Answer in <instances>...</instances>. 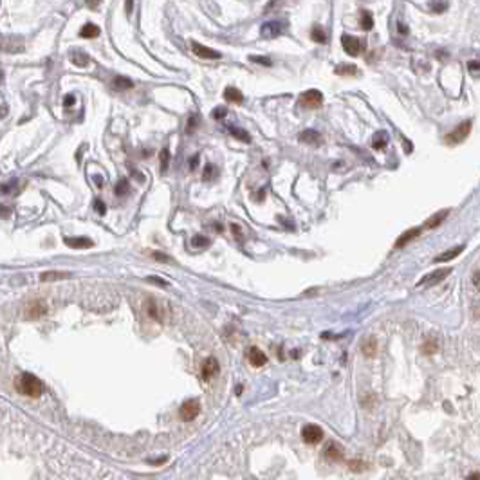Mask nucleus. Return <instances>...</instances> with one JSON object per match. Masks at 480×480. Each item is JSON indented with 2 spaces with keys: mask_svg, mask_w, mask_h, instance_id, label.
Listing matches in <instances>:
<instances>
[{
  "mask_svg": "<svg viewBox=\"0 0 480 480\" xmlns=\"http://www.w3.org/2000/svg\"><path fill=\"white\" fill-rule=\"evenodd\" d=\"M18 392L24 395H29V397H40L44 394V385L36 376L22 374L18 379Z\"/></svg>",
  "mask_w": 480,
  "mask_h": 480,
  "instance_id": "obj_1",
  "label": "nucleus"
},
{
  "mask_svg": "<svg viewBox=\"0 0 480 480\" xmlns=\"http://www.w3.org/2000/svg\"><path fill=\"white\" fill-rule=\"evenodd\" d=\"M469 132H471V121H464V123H461V125L455 128L453 132H449L444 137V141L448 145H459V143H462L469 136Z\"/></svg>",
  "mask_w": 480,
  "mask_h": 480,
  "instance_id": "obj_2",
  "label": "nucleus"
},
{
  "mask_svg": "<svg viewBox=\"0 0 480 480\" xmlns=\"http://www.w3.org/2000/svg\"><path fill=\"white\" fill-rule=\"evenodd\" d=\"M323 103V94L318 90V88H310L307 92H303L300 96V105L305 108H318L322 107Z\"/></svg>",
  "mask_w": 480,
  "mask_h": 480,
  "instance_id": "obj_3",
  "label": "nucleus"
},
{
  "mask_svg": "<svg viewBox=\"0 0 480 480\" xmlns=\"http://www.w3.org/2000/svg\"><path fill=\"white\" fill-rule=\"evenodd\" d=\"M341 45H343L345 52L350 54V56H358L361 51H363V47H365L363 40H360V38H356V36H350V34H343V36H341Z\"/></svg>",
  "mask_w": 480,
  "mask_h": 480,
  "instance_id": "obj_4",
  "label": "nucleus"
},
{
  "mask_svg": "<svg viewBox=\"0 0 480 480\" xmlns=\"http://www.w3.org/2000/svg\"><path fill=\"white\" fill-rule=\"evenodd\" d=\"M191 51H193V54H195L197 58H202V60H221L222 58V52H219V51H215V49H211V47H206V45H202V44H199V42H191Z\"/></svg>",
  "mask_w": 480,
  "mask_h": 480,
  "instance_id": "obj_5",
  "label": "nucleus"
},
{
  "mask_svg": "<svg viewBox=\"0 0 480 480\" xmlns=\"http://www.w3.org/2000/svg\"><path fill=\"white\" fill-rule=\"evenodd\" d=\"M449 273H451V269L449 267H444V269H437V271H433V273H429V274H426V276H423V280H419L417 282V287H428V285H435V284H439L441 280H444V278L448 276Z\"/></svg>",
  "mask_w": 480,
  "mask_h": 480,
  "instance_id": "obj_6",
  "label": "nucleus"
},
{
  "mask_svg": "<svg viewBox=\"0 0 480 480\" xmlns=\"http://www.w3.org/2000/svg\"><path fill=\"white\" fill-rule=\"evenodd\" d=\"M199 413H201V403L197 399H188L181 406V417L184 421H193Z\"/></svg>",
  "mask_w": 480,
  "mask_h": 480,
  "instance_id": "obj_7",
  "label": "nucleus"
},
{
  "mask_svg": "<svg viewBox=\"0 0 480 480\" xmlns=\"http://www.w3.org/2000/svg\"><path fill=\"white\" fill-rule=\"evenodd\" d=\"M302 437L307 444H318L323 439V429L316 424H307L302 429Z\"/></svg>",
  "mask_w": 480,
  "mask_h": 480,
  "instance_id": "obj_8",
  "label": "nucleus"
},
{
  "mask_svg": "<svg viewBox=\"0 0 480 480\" xmlns=\"http://www.w3.org/2000/svg\"><path fill=\"white\" fill-rule=\"evenodd\" d=\"M285 27L282 22H278V20H271V22H265L262 25V29H260V34L264 38H278L280 34H284Z\"/></svg>",
  "mask_w": 480,
  "mask_h": 480,
  "instance_id": "obj_9",
  "label": "nucleus"
},
{
  "mask_svg": "<svg viewBox=\"0 0 480 480\" xmlns=\"http://www.w3.org/2000/svg\"><path fill=\"white\" fill-rule=\"evenodd\" d=\"M219 361L215 360V358H208V360L202 361V366H201V377L204 381H209V379L213 377L215 374H219Z\"/></svg>",
  "mask_w": 480,
  "mask_h": 480,
  "instance_id": "obj_10",
  "label": "nucleus"
},
{
  "mask_svg": "<svg viewBox=\"0 0 480 480\" xmlns=\"http://www.w3.org/2000/svg\"><path fill=\"white\" fill-rule=\"evenodd\" d=\"M298 139H300V143H303V145H312V146H318L323 143L322 134L318 132V130H312V128L303 130V132L298 136Z\"/></svg>",
  "mask_w": 480,
  "mask_h": 480,
  "instance_id": "obj_11",
  "label": "nucleus"
},
{
  "mask_svg": "<svg viewBox=\"0 0 480 480\" xmlns=\"http://www.w3.org/2000/svg\"><path fill=\"white\" fill-rule=\"evenodd\" d=\"M247 360H249V363H251L253 366L260 368V366H264L265 363H267V356H265L258 347H251V348H247Z\"/></svg>",
  "mask_w": 480,
  "mask_h": 480,
  "instance_id": "obj_12",
  "label": "nucleus"
},
{
  "mask_svg": "<svg viewBox=\"0 0 480 480\" xmlns=\"http://www.w3.org/2000/svg\"><path fill=\"white\" fill-rule=\"evenodd\" d=\"M421 227H411V229H408V231H404L401 237H399L397 240H395V249H401V247H404L406 244H410L411 240L413 239H417L419 235H421Z\"/></svg>",
  "mask_w": 480,
  "mask_h": 480,
  "instance_id": "obj_13",
  "label": "nucleus"
},
{
  "mask_svg": "<svg viewBox=\"0 0 480 480\" xmlns=\"http://www.w3.org/2000/svg\"><path fill=\"white\" fill-rule=\"evenodd\" d=\"M65 244L72 249H87V247H92L94 242L87 237H76V239H65Z\"/></svg>",
  "mask_w": 480,
  "mask_h": 480,
  "instance_id": "obj_14",
  "label": "nucleus"
},
{
  "mask_svg": "<svg viewBox=\"0 0 480 480\" xmlns=\"http://www.w3.org/2000/svg\"><path fill=\"white\" fill-rule=\"evenodd\" d=\"M224 100H226L227 103H237V105H240V103L244 101V96H242V92H240L237 87H226V90H224Z\"/></svg>",
  "mask_w": 480,
  "mask_h": 480,
  "instance_id": "obj_15",
  "label": "nucleus"
},
{
  "mask_svg": "<svg viewBox=\"0 0 480 480\" xmlns=\"http://www.w3.org/2000/svg\"><path fill=\"white\" fill-rule=\"evenodd\" d=\"M464 251V246H457V247H451V249H448V251H444V253H441L439 257L435 258V262L439 264V262H449V260H453V258H457L461 253Z\"/></svg>",
  "mask_w": 480,
  "mask_h": 480,
  "instance_id": "obj_16",
  "label": "nucleus"
},
{
  "mask_svg": "<svg viewBox=\"0 0 480 480\" xmlns=\"http://www.w3.org/2000/svg\"><path fill=\"white\" fill-rule=\"evenodd\" d=\"M45 312H47V309H45L44 302H40V300H36V302H33L31 305H29V318H31V320L42 318Z\"/></svg>",
  "mask_w": 480,
  "mask_h": 480,
  "instance_id": "obj_17",
  "label": "nucleus"
},
{
  "mask_svg": "<svg viewBox=\"0 0 480 480\" xmlns=\"http://www.w3.org/2000/svg\"><path fill=\"white\" fill-rule=\"evenodd\" d=\"M448 213H449V209H441V211H437L431 219H428V222L424 224V227L426 229H433V227H437L439 224H442V221L448 217Z\"/></svg>",
  "mask_w": 480,
  "mask_h": 480,
  "instance_id": "obj_18",
  "label": "nucleus"
},
{
  "mask_svg": "<svg viewBox=\"0 0 480 480\" xmlns=\"http://www.w3.org/2000/svg\"><path fill=\"white\" fill-rule=\"evenodd\" d=\"M388 143V134L385 130H381V132H376L372 137V148L374 150H383Z\"/></svg>",
  "mask_w": 480,
  "mask_h": 480,
  "instance_id": "obj_19",
  "label": "nucleus"
},
{
  "mask_svg": "<svg viewBox=\"0 0 480 480\" xmlns=\"http://www.w3.org/2000/svg\"><path fill=\"white\" fill-rule=\"evenodd\" d=\"M112 87L116 90H128V88L134 87V82L130 78H126V76H116L112 82Z\"/></svg>",
  "mask_w": 480,
  "mask_h": 480,
  "instance_id": "obj_20",
  "label": "nucleus"
},
{
  "mask_svg": "<svg viewBox=\"0 0 480 480\" xmlns=\"http://www.w3.org/2000/svg\"><path fill=\"white\" fill-rule=\"evenodd\" d=\"M227 130H229V134H231L235 139H239L242 143H251V136H249L244 128H240V126H227Z\"/></svg>",
  "mask_w": 480,
  "mask_h": 480,
  "instance_id": "obj_21",
  "label": "nucleus"
},
{
  "mask_svg": "<svg viewBox=\"0 0 480 480\" xmlns=\"http://www.w3.org/2000/svg\"><path fill=\"white\" fill-rule=\"evenodd\" d=\"M80 36L82 38H98L100 36V27L96 24H85L80 29Z\"/></svg>",
  "mask_w": 480,
  "mask_h": 480,
  "instance_id": "obj_22",
  "label": "nucleus"
},
{
  "mask_svg": "<svg viewBox=\"0 0 480 480\" xmlns=\"http://www.w3.org/2000/svg\"><path fill=\"white\" fill-rule=\"evenodd\" d=\"M70 273H62V271H47L40 274L42 282H52V280H63V278H69Z\"/></svg>",
  "mask_w": 480,
  "mask_h": 480,
  "instance_id": "obj_23",
  "label": "nucleus"
},
{
  "mask_svg": "<svg viewBox=\"0 0 480 480\" xmlns=\"http://www.w3.org/2000/svg\"><path fill=\"white\" fill-rule=\"evenodd\" d=\"M338 76H356L358 74V67L356 65H350V63H341L338 65L334 70Z\"/></svg>",
  "mask_w": 480,
  "mask_h": 480,
  "instance_id": "obj_24",
  "label": "nucleus"
},
{
  "mask_svg": "<svg viewBox=\"0 0 480 480\" xmlns=\"http://www.w3.org/2000/svg\"><path fill=\"white\" fill-rule=\"evenodd\" d=\"M128 191H130V183H128V179H120L118 184H116V188H114V193L118 197H125L128 195Z\"/></svg>",
  "mask_w": 480,
  "mask_h": 480,
  "instance_id": "obj_25",
  "label": "nucleus"
},
{
  "mask_svg": "<svg viewBox=\"0 0 480 480\" xmlns=\"http://www.w3.org/2000/svg\"><path fill=\"white\" fill-rule=\"evenodd\" d=\"M70 62L74 63V65H78V67H87L88 56L85 52H82V51H74V52L70 54Z\"/></svg>",
  "mask_w": 480,
  "mask_h": 480,
  "instance_id": "obj_26",
  "label": "nucleus"
},
{
  "mask_svg": "<svg viewBox=\"0 0 480 480\" xmlns=\"http://www.w3.org/2000/svg\"><path fill=\"white\" fill-rule=\"evenodd\" d=\"M310 38H312V42H316V44H325L327 42V34L323 33V29L320 25H314L310 29Z\"/></svg>",
  "mask_w": 480,
  "mask_h": 480,
  "instance_id": "obj_27",
  "label": "nucleus"
},
{
  "mask_svg": "<svg viewBox=\"0 0 480 480\" xmlns=\"http://www.w3.org/2000/svg\"><path fill=\"white\" fill-rule=\"evenodd\" d=\"M360 25H361V29H365V31H370V29L374 27V17L368 11H361Z\"/></svg>",
  "mask_w": 480,
  "mask_h": 480,
  "instance_id": "obj_28",
  "label": "nucleus"
},
{
  "mask_svg": "<svg viewBox=\"0 0 480 480\" xmlns=\"http://www.w3.org/2000/svg\"><path fill=\"white\" fill-rule=\"evenodd\" d=\"M325 455H327V459H330V461H334V462L343 459V451H341V448H338L336 444H328Z\"/></svg>",
  "mask_w": 480,
  "mask_h": 480,
  "instance_id": "obj_29",
  "label": "nucleus"
},
{
  "mask_svg": "<svg viewBox=\"0 0 480 480\" xmlns=\"http://www.w3.org/2000/svg\"><path fill=\"white\" fill-rule=\"evenodd\" d=\"M219 177V168L215 164H206L204 173H202V181H215Z\"/></svg>",
  "mask_w": 480,
  "mask_h": 480,
  "instance_id": "obj_30",
  "label": "nucleus"
},
{
  "mask_svg": "<svg viewBox=\"0 0 480 480\" xmlns=\"http://www.w3.org/2000/svg\"><path fill=\"white\" fill-rule=\"evenodd\" d=\"M201 125V116L199 114H191L188 118V123H186V134H193Z\"/></svg>",
  "mask_w": 480,
  "mask_h": 480,
  "instance_id": "obj_31",
  "label": "nucleus"
},
{
  "mask_svg": "<svg viewBox=\"0 0 480 480\" xmlns=\"http://www.w3.org/2000/svg\"><path fill=\"white\" fill-rule=\"evenodd\" d=\"M363 352H365L366 358H374V356L377 354V341L374 340V338H370V340L363 345Z\"/></svg>",
  "mask_w": 480,
  "mask_h": 480,
  "instance_id": "obj_32",
  "label": "nucleus"
},
{
  "mask_svg": "<svg viewBox=\"0 0 480 480\" xmlns=\"http://www.w3.org/2000/svg\"><path fill=\"white\" fill-rule=\"evenodd\" d=\"M159 157H161V171H166L168 170V164H170V150L168 148H163L161 154H159Z\"/></svg>",
  "mask_w": 480,
  "mask_h": 480,
  "instance_id": "obj_33",
  "label": "nucleus"
},
{
  "mask_svg": "<svg viewBox=\"0 0 480 480\" xmlns=\"http://www.w3.org/2000/svg\"><path fill=\"white\" fill-rule=\"evenodd\" d=\"M421 350H423V354H433L439 350V345H437V341L431 338V340H428L423 347H421Z\"/></svg>",
  "mask_w": 480,
  "mask_h": 480,
  "instance_id": "obj_34",
  "label": "nucleus"
},
{
  "mask_svg": "<svg viewBox=\"0 0 480 480\" xmlns=\"http://www.w3.org/2000/svg\"><path fill=\"white\" fill-rule=\"evenodd\" d=\"M226 114H227L226 107H215L213 112H211V118L219 121V120H224V118H226Z\"/></svg>",
  "mask_w": 480,
  "mask_h": 480,
  "instance_id": "obj_35",
  "label": "nucleus"
},
{
  "mask_svg": "<svg viewBox=\"0 0 480 480\" xmlns=\"http://www.w3.org/2000/svg\"><path fill=\"white\" fill-rule=\"evenodd\" d=\"M191 244H193L195 247H206V246H209V240L206 239V237H201V235H197V237H193Z\"/></svg>",
  "mask_w": 480,
  "mask_h": 480,
  "instance_id": "obj_36",
  "label": "nucleus"
},
{
  "mask_svg": "<svg viewBox=\"0 0 480 480\" xmlns=\"http://www.w3.org/2000/svg\"><path fill=\"white\" fill-rule=\"evenodd\" d=\"M365 466H366L365 462L354 461V462H350V464H348V469H350V471H363V469H365Z\"/></svg>",
  "mask_w": 480,
  "mask_h": 480,
  "instance_id": "obj_37",
  "label": "nucleus"
},
{
  "mask_svg": "<svg viewBox=\"0 0 480 480\" xmlns=\"http://www.w3.org/2000/svg\"><path fill=\"white\" fill-rule=\"evenodd\" d=\"M467 69L471 70V74H479V70H480V63L477 62V60H471V62H467Z\"/></svg>",
  "mask_w": 480,
  "mask_h": 480,
  "instance_id": "obj_38",
  "label": "nucleus"
},
{
  "mask_svg": "<svg viewBox=\"0 0 480 480\" xmlns=\"http://www.w3.org/2000/svg\"><path fill=\"white\" fill-rule=\"evenodd\" d=\"M249 60L255 63H260V65H271V60L269 58H264V56H249Z\"/></svg>",
  "mask_w": 480,
  "mask_h": 480,
  "instance_id": "obj_39",
  "label": "nucleus"
},
{
  "mask_svg": "<svg viewBox=\"0 0 480 480\" xmlns=\"http://www.w3.org/2000/svg\"><path fill=\"white\" fill-rule=\"evenodd\" d=\"M74 101H76L74 94H67V96H65V100H63V107H65V108L72 107V105H74Z\"/></svg>",
  "mask_w": 480,
  "mask_h": 480,
  "instance_id": "obj_40",
  "label": "nucleus"
},
{
  "mask_svg": "<svg viewBox=\"0 0 480 480\" xmlns=\"http://www.w3.org/2000/svg\"><path fill=\"white\" fill-rule=\"evenodd\" d=\"M199 161H201V157H199V154H195V155H191V157H189V161H188L189 168H191V170H195L197 166H199Z\"/></svg>",
  "mask_w": 480,
  "mask_h": 480,
  "instance_id": "obj_41",
  "label": "nucleus"
},
{
  "mask_svg": "<svg viewBox=\"0 0 480 480\" xmlns=\"http://www.w3.org/2000/svg\"><path fill=\"white\" fill-rule=\"evenodd\" d=\"M152 257H154L155 260H159V262H171L170 257H166V255H163V253H157V251L152 253Z\"/></svg>",
  "mask_w": 480,
  "mask_h": 480,
  "instance_id": "obj_42",
  "label": "nucleus"
},
{
  "mask_svg": "<svg viewBox=\"0 0 480 480\" xmlns=\"http://www.w3.org/2000/svg\"><path fill=\"white\" fill-rule=\"evenodd\" d=\"M94 208H96V211H98V213H100V215H105V211H107V208H105V204H103V202H101L100 199H98V201L94 202Z\"/></svg>",
  "mask_w": 480,
  "mask_h": 480,
  "instance_id": "obj_43",
  "label": "nucleus"
},
{
  "mask_svg": "<svg viewBox=\"0 0 480 480\" xmlns=\"http://www.w3.org/2000/svg\"><path fill=\"white\" fill-rule=\"evenodd\" d=\"M231 229H233V235H235V239H239V240H244V237H242V231H240V227L237 226V224H231Z\"/></svg>",
  "mask_w": 480,
  "mask_h": 480,
  "instance_id": "obj_44",
  "label": "nucleus"
},
{
  "mask_svg": "<svg viewBox=\"0 0 480 480\" xmlns=\"http://www.w3.org/2000/svg\"><path fill=\"white\" fill-rule=\"evenodd\" d=\"M85 2H87V6L90 7V9H96V7L101 4V0H85Z\"/></svg>",
  "mask_w": 480,
  "mask_h": 480,
  "instance_id": "obj_45",
  "label": "nucleus"
},
{
  "mask_svg": "<svg viewBox=\"0 0 480 480\" xmlns=\"http://www.w3.org/2000/svg\"><path fill=\"white\" fill-rule=\"evenodd\" d=\"M403 143H404V152H406V154H410V152L413 150V146L410 145V141H406V139H403Z\"/></svg>",
  "mask_w": 480,
  "mask_h": 480,
  "instance_id": "obj_46",
  "label": "nucleus"
},
{
  "mask_svg": "<svg viewBox=\"0 0 480 480\" xmlns=\"http://www.w3.org/2000/svg\"><path fill=\"white\" fill-rule=\"evenodd\" d=\"M132 4H134V0H126V15H130L132 13Z\"/></svg>",
  "mask_w": 480,
  "mask_h": 480,
  "instance_id": "obj_47",
  "label": "nucleus"
},
{
  "mask_svg": "<svg viewBox=\"0 0 480 480\" xmlns=\"http://www.w3.org/2000/svg\"><path fill=\"white\" fill-rule=\"evenodd\" d=\"M473 284H475V287H479V271L473 273Z\"/></svg>",
  "mask_w": 480,
  "mask_h": 480,
  "instance_id": "obj_48",
  "label": "nucleus"
},
{
  "mask_svg": "<svg viewBox=\"0 0 480 480\" xmlns=\"http://www.w3.org/2000/svg\"><path fill=\"white\" fill-rule=\"evenodd\" d=\"M399 33H401V34H406V33H408V29H406V25H404V24H399Z\"/></svg>",
  "mask_w": 480,
  "mask_h": 480,
  "instance_id": "obj_49",
  "label": "nucleus"
},
{
  "mask_svg": "<svg viewBox=\"0 0 480 480\" xmlns=\"http://www.w3.org/2000/svg\"><path fill=\"white\" fill-rule=\"evenodd\" d=\"M467 480H480V477H479V473L475 471V473H471L469 477H467Z\"/></svg>",
  "mask_w": 480,
  "mask_h": 480,
  "instance_id": "obj_50",
  "label": "nucleus"
},
{
  "mask_svg": "<svg viewBox=\"0 0 480 480\" xmlns=\"http://www.w3.org/2000/svg\"><path fill=\"white\" fill-rule=\"evenodd\" d=\"M4 82V74H2V70H0V83Z\"/></svg>",
  "mask_w": 480,
  "mask_h": 480,
  "instance_id": "obj_51",
  "label": "nucleus"
}]
</instances>
